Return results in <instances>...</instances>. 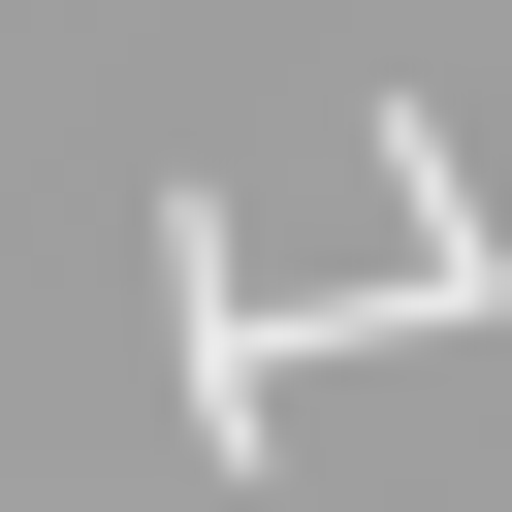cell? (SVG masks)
I'll return each instance as SVG.
<instances>
[{
    "mask_svg": "<svg viewBox=\"0 0 512 512\" xmlns=\"http://www.w3.org/2000/svg\"><path fill=\"white\" fill-rule=\"evenodd\" d=\"M160 320H192V448L256 480V448H288V320H256V256H224V192H160Z\"/></svg>",
    "mask_w": 512,
    "mask_h": 512,
    "instance_id": "obj_1",
    "label": "cell"
}]
</instances>
